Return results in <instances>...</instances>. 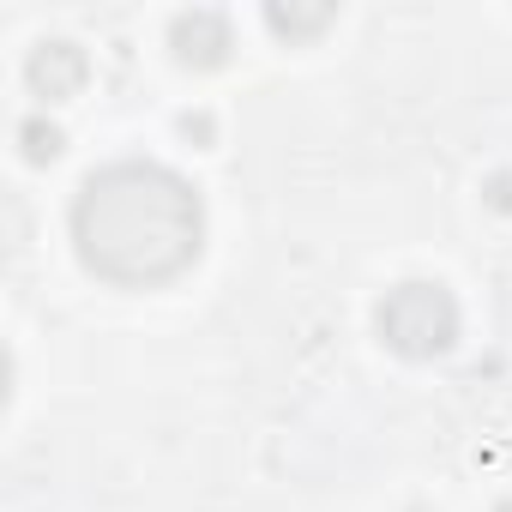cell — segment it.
<instances>
[{
    "mask_svg": "<svg viewBox=\"0 0 512 512\" xmlns=\"http://www.w3.org/2000/svg\"><path fill=\"white\" fill-rule=\"evenodd\" d=\"M79 247L97 272L121 284H151L199 247V211L181 181L157 169H115L79 199Z\"/></svg>",
    "mask_w": 512,
    "mask_h": 512,
    "instance_id": "cell-1",
    "label": "cell"
}]
</instances>
